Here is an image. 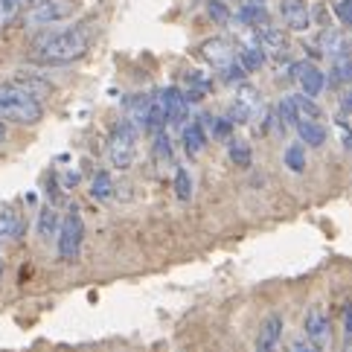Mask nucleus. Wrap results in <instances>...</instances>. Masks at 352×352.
Here are the masks:
<instances>
[{
	"mask_svg": "<svg viewBox=\"0 0 352 352\" xmlns=\"http://www.w3.org/2000/svg\"><path fill=\"white\" fill-rule=\"evenodd\" d=\"M332 9H335V15L346 23V27H352V0H338Z\"/></svg>",
	"mask_w": 352,
	"mask_h": 352,
	"instance_id": "nucleus-30",
	"label": "nucleus"
},
{
	"mask_svg": "<svg viewBox=\"0 0 352 352\" xmlns=\"http://www.w3.org/2000/svg\"><path fill=\"white\" fill-rule=\"evenodd\" d=\"M259 102H262V99H259L256 87L242 82V85H239V91H236V99H233V105H230L228 120H230V122H248V120L262 108Z\"/></svg>",
	"mask_w": 352,
	"mask_h": 352,
	"instance_id": "nucleus-6",
	"label": "nucleus"
},
{
	"mask_svg": "<svg viewBox=\"0 0 352 352\" xmlns=\"http://www.w3.org/2000/svg\"><path fill=\"white\" fill-rule=\"evenodd\" d=\"M201 58L207 61V65H212L216 70H228L230 65H236V50L228 38H207L204 44L198 47Z\"/></svg>",
	"mask_w": 352,
	"mask_h": 352,
	"instance_id": "nucleus-7",
	"label": "nucleus"
},
{
	"mask_svg": "<svg viewBox=\"0 0 352 352\" xmlns=\"http://www.w3.org/2000/svg\"><path fill=\"white\" fill-rule=\"evenodd\" d=\"M283 160H285V166H288V172H303L306 169V146L303 143H292L285 148V155H283Z\"/></svg>",
	"mask_w": 352,
	"mask_h": 352,
	"instance_id": "nucleus-22",
	"label": "nucleus"
},
{
	"mask_svg": "<svg viewBox=\"0 0 352 352\" xmlns=\"http://www.w3.org/2000/svg\"><path fill=\"white\" fill-rule=\"evenodd\" d=\"M163 108H166V125H186V117H190V99L184 96V91L178 87H166L160 91Z\"/></svg>",
	"mask_w": 352,
	"mask_h": 352,
	"instance_id": "nucleus-10",
	"label": "nucleus"
},
{
	"mask_svg": "<svg viewBox=\"0 0 352 352\" xmlns=\"http://www.w3.org/2000/svg\"><path fill=\"white\" fill-rule=\"evenodd\" d=\"M239 21H242L245 27H262V23H268V12L259 3H245L239 9Z\"/></svg>",
	"mask_w": 352,
	"mask_h": 352,
	"instance_id": "nucleus-21",
	"label": "nucleus"
},
{
	"mask_svg": "<svg viewBox=\"0 0 352 352\" xmlns=\"http://www.w3.org/2000/svg\"><path fill=\"white\" fill-rule=\"evenodd\" d=\"M341 108L346 111V114H352V87H346L344 96H341Z\"/></svg>",
	"mask_w": 352,
	"mask_h": 352,
	"instance_id": "nucleus-34",
	"label": "nucleus"
},
{
	"mask_svg": "<svg viewBox=\"0 0 352 352\" xmlns=\"http://www.w3.org/2000/svg\"><path fill=\"white\" fill-rule=\"evenodd\" d=\"M21 9H23V0H0V27H6Z\"/></svg>",
	"mask_w": 352,
	"mask_h": 352,
	"instance_id": "nucleus-27",
	"label": "nucleus"
},
{
	"mask_svg": "<svg viewBox=\"0 0 352 352\" xmlns=\"http://www.w3.org/2000/svg\"><path fill=\"white\" fill-rule=\"evenodd\" d=\"M35 3V0H23V6H32Z\"/></svg>",
	"mask_w": 352,
	"mask_h": 352,
	"instance_id": "nucleus-37",
	"label": "nucleus"
},
{
	"mask_svg": "<svg viewBox=\"0 0 352 352\" xmlns=\"http://www.w3.org/2000/svg\"><path fill=\"white\" fill-rule=\"evenodd\" d=\"M0 274H3V268H0Z\"/></svg>",
	"mask_w": 352,
	"mask_h": 352,
	"instance_id": "nucleus-38",
	"label": "nucleus"
},
{
	"mask_svg": "<svg viewBox=\"0 0 352 352\" xmlns=\"http://www.w3.org/2000/svg\"><path fill=\"white\" fill-rule=\"evenodd\" d=\"M288 105H292L294 117H297V125L300 122H320V108L318 102H311V96L306 94H294V96H285Z\"/></svg>",
	"mask_w": 352,
	"mask_h": 352,
	"instance_id": "nucleus-15",
	"label": "nucleus"
},
{
	"mask_svg": "<svg viewBox=\"0 0 352 352\" xmlns=\"http://www.w3.org/2000/svg\"><path fill=\"white\" fill-rule=\"evenodd\" d=\"M82 239H85L82 212H79V207H70L58 228V256L65 262H76L82 254Z\"/></svg>",
	"mask_w": 352,
	"mask_h": 352,
	"instance_id": "nucleus-4",
	"label": "nucleus"
},
{
	"mask_svg": "<svg viewBox=\"0 0 352 352\" xmlns=\"http://www.w3.org/2000/svg\"><path fill=\"white\" fill-rule=\"evenodd\" d=\"M256 38H259V47H262V53H265V58L283 61L288 56V38H285L283 30L262 23V27H256Z\"/></svg>",
	"mask_w": 352,
	"mask_h": 352,
	"instance_id": "nucleus-9",
	"label": "nucleus"
},
{
	"mask_svg": "<svg viewBox=\"0 0 352 352\" xmlns=\"http://www.w3.org/2000/svg\"><path fill=\"white\" fill-rule=\"evenodd\" d=\"M207 9H210V18H212V21H219V23H224V21L230 18V12H228V6H224L221 0H210Z\"/></svg>",
	"mask_w": 352,
	"mask_h": 352,
	"instance_id": "nucleus-28",
	"label": "nucleus"
},
{
	"mask_svg": "<svg viewBox=\"0 0 352 352\" xmlns=\"http://www.w3.org/2000/svg\"><path fill=\"white\" fill-rule=\"evenodd\" d=\"M184 148L192 157L207 148V131H204V125H201V122H186L184 125Z\"/></svg>",
	"mask_w": 352,
	"mask_h": 352,
	"instance_id": "nucleus-17",
	"label": "nucleus"
},
{
	"mask_svg": "<svg viewBox=\"0 0 352 352\" xmlns=\"http://www.w3.org/2000/svg\"><path fill=\"white\" fill-rule=\"evenodd\" d=\"M6 140V125H3V120H0V143Z\"/></svg>",
	"mask_w": 352,
	"mask_h": 352,
	"instance_id": "nucleus-35",
	"label": "nucleus"
},
{
	"mask_svg": "<svg viewBox=\"0 0 352 352\" xmlns=\"http://www.w3.org/2000/svg\"><path fill=\"white\" fill-rule=\"evenodd\" d=\"M297 134H300V143L311 146V148H320L326 143V129L320 122H300L297 125Z\"/></svg>",
	"mask_w": 352,
	"mask_h": 352,
	"instance_id": "nucleus-18",
	"label": "nucleus"
},
{
	"mask_svg": "<svg viewBox=\"0 0 352 352\" xmlns=\"http://www.w3.org/2000/svg\"><path fill=\"white\" fill-rule=\"evenodd\" d=\"M288 352H323L314 341H309V338L303 335V338H294L292 341V346H288Z\"/></svg>",
	"mask_w": 352,
	"mask_h": 352,
	"instance_id": "nucleus-29",
	"label": "nucleus"
},
{
	"mask_svg": "<svg viewBox=\"0 0 352 352\" xmlns=\"http://www.w3.org/2000/svg\"><path fill=\"white\" fill-rule=\"evenodd\" d=\"M344 352H352V341H346V346H344Z\"/></svg>",
	"mask_w": 352,
	"mask_h": 352,
	"instance_id": "nucleus-36",
	"label": "nucleus"
},
{
	"mask_svg": "<svg viewBox=\"0 0 352 352\" xmlns=\"http://www.w3.org/2000/svg\"><path fill=\"white\" fill-rule=\"evenodd\" d=\"M329 82L335 87H341V85H352V56H338L332 61V73H329Z\"/></svg>",
	"mask_w": 352,
	"mask_h": 352,
	"instance_id": "nucleus-20",
	"label": "nucleus"
},
{
	"mask_svg": "<svg viewBox=\"0 0 352 352\" xmlns=\"http://www.w3.org/2000/svg\"><path fill=\"white\" fill-rule=\"evenodd\" d=\"M212 125H216V129H212V131H216L219 140H228V137L233 134V122H230L228 117H219V120L212 122Z\"/></svg>",
	"mask_w": 352,
	"mask_h": 352,
	"instance_id": "nucleus-31",
	"label": "nucleus"
},
{
	"mask_svg": "<svg viewBox=\"0 0 352 352\" xmlns=\"http://www.w3.org/2000/svg\"><path fill=\"white\" fill-rule=\"evenodd\" d=\"M134 152H137V129L129 120H122L114 129V134H111L108 157H111V163H114L117 169H129L134 163Z\"/></svg>",
	"mask_w": 352,
	"mask_h": 352,
	"instance_id": "nucleus-5",
	"label": "nucleus"
},
{
	"mask_svg": "<svg viewBox=\"0 0 352 352\" xmlns=\"http://www.w3.org/2000/svg\"><path fill=\"white\" fill-rule=\"evenodd\" d=\"M91 195L96 201H111V195H114V181H111L108 172H99L94 184H91Z\"/></svg>",
	"mask_w": 352,
	"mask_h": 352,
	"instance_id": "nucleus-25",
	"label": "nucleus"
},
{
	"mask_svg": "<svg viewBox=\"0 0 352 352\" xmlns=\"http://www.w3.org/2000/svg\"><path fill=\"white\" fill-rule=\"evenodd\" d=\"M338 134H341V140H344V146L349 148V152H352V129H349V125L346 122H338Z\"/></svg>",
	"mask_w": 352,
	"mask_h": 352,
	"instance_id": "nucleus-33",
	"label": "nucleus"
},
{
	"mask_svg": "<svg viewBox=\"0 0 352 352\" xmlns=\"http://www.w3.org/2000/svg\"><path fill=\"white\" fill-rule=\"evenodd\" d=\"M79 12V0H35L27 12L30 27H53Z\"/></svg>",
	"mask_w": 352,
	"mask_h": 352,
	"instance_id": "nucleus-3",
	"label": "nucleus"
},
{
	"mask_svg": "<svg viewBox=\"0 0 352 352\" xmlns=\"http://www.w3.org/2000/svg\"><path fill=\"white\" fill-rule=\"evenodd\" d=\"M58 228H61V221H58V216H56V210H53V207H44L41 216H38V236H41V239H53Z\"/></svg>",
	"mask_w": 352,
	"mask_h": 352,
	"instance_id": "nucleus-24",
	"label": "nucleus"
},
{
	"mask_svg": "<svg viewBox=\"0 0 352 352\" xmlns=\"http://www.w3.org/2000/svg\"><path fill=\"white\" fill-rule=\"evenodd\" d=\"M318 53L320 56H329V58H338V56H346L349 53V44L341 32L335 30H323L320 38H318Z\"/></svg>",
	"mask_w": 352,
	"mask_h": 352,
	"instance_id": "nucleus-16",
	"label": "nucleus"
},
{
	"mask_svg": "<svg viewBox=\"0 0 352 352\" xmlns=\"http://www.w3.org/2000/svg\"><path fill=\"white\" fill-rule=\"evenodd\" d=\"M172 190L175 195H178L181 201H190L192 192H195V186H192V175L186 172V169H178L175 172V178H172Z\"/></svg>",
	"mask_w": 352,
	"mask_h": 352,
	"instance_id": "nucleus-23",
	"label": "nucleus"
},
{
	"mask_svg": "<svg viewBox=\"0 0 352 352\" xmlns=\"http://www.w3.org/2000/svg\"><path fill=\"white\" fill-rule=\"evenodd\" d=\"M44 117L41 99L23 91L21 85L9 82L0 85V120L3 122H18V125H35Z\"/></svg>",
	"mask_w": 352,
	"mask_h": 352,
	"instance_id": "nucleus-2",
	"label": "nucleus"
},
{
	"mask_svg": "<svg viewBox=\"0 0 352 352\" xmlns=\"http://www.w3.org/2000/svg\"><path fill=\"white\" fill-rule=\"evenodd\" d=\"M283 341V318L280 314H268L259 326V335H256V352H276Z\"/></svg>",
	"mask_w": 352,
	"mask_h": 352,
	"instance_id": "nucleus-12",
	"label": "nucleus"
},
{
	"mask_svg": "<svg viewBox=\"0 0 352 352\" xmlns=\"http://www.w3.org/2000/svg\"><path fill=\"white\" fill-rule=\"evenodd\" d=\"M303 326H306V338H309V341H314L318 346L329 344L332 323H329V318H326V311H323V309H309Z\"/></svg>",
	"mask_w": 352,
	"mask_h": 352,
	"instance_id": "nucleus-13",
	"label": "nucleus"
},
{
	"mask_svg": "<svg viewBox=\"0 0 352 352\" xmlns=\"http://www.w3.org/2000/svg\"><path fill=\"white\" fill-rule=\"evenodd\" d=\"M152 157L160 169H169L172 166V143H169V134L166 131H157L155 134V146H152Z\"/></svg>",
	"mask_w": 352,
	"mask_h": 352,
	"instance_id": "nucleus-19",
	"label": "nucleus"
},
{
	"mask_svg": "<svg viewBox=\"0 0 352 352\" xmlns=\"http://www.w3.org/2000/svg\"><path fill=\"white\" fill-rule=\"evenodd\" d=\"M288 76H292L297 85H300V91H303L306 96H318L320 91H323V85H326V79H323V73L311 65V61H297V65H292L288 67Z\"/></svg>",
	"mask_w": 352,
	"mask_h": 352,
	"instance_id": "nucleus-8",
	"label": "nucleus"
},
{
	"mask_svg": "<svg viewBox=\"0 0 352 352\" xmlns=\"http://www.w3.org/2000/svg\"><path fill=\"white\" fill-rule=\"evenodd\" d=\"M280 15L288 23V30L303 32L311 27V12L303 0H280Z\"/></svg>",
	"mask_w": 352,
	"mask_h": 352,
	"instance_id": "nucleus-11",
	"label": "nucleus"
},
{
	"mask_svg": "<svg viewBox=\"0 0 352 352\" xmlns=\"http://www.w3.org/2000/svg\"><path fill=\"white\" fill-rule=\"evenodd\" d=\"M230 160L236 163V166H242V169H248L250 166V160H254V155H250V146L248 143H230Z\"/></svg>",
	"mask_w": 352,
	"mask_h": 352,
	"instance_id": "nucleus-26",
	"label": "nucleus"
},
{
	"mask_svg": "<svg viewBox=\"0 0 352 352\" xmlns=\"http://www.w3.org/2000/svg\"><path fill=\"white\" fill-rule=\"evenodd\" d=\"M344 335L346 341H352V303L344 306Z\"/></svg>",
	"mask_w": 352,
	"mask_h": 352,
	"instance_id": "nucleus-32",
	"label": "nucleus"
},
{
	"mask_svg": "<svg viewBox=\"0 0 352 352\" xmlns=\"http://www.w3.org/2000/svg\"><path fill=\"white\" fill-rule=\"evenodd\" d=\"M87 30L82 27H70V30H61V32H53L41 38L32 50V58L41 61V65H70L87 53Z\"/></svg>",
	"mask_w": 352,
	"mask_h": 352,
	"instance_id": "nucleus-1",
	"label": "nucleus"
},
{
	"mask_svg": "<svg viewBox=\"0 0 352 352\" xmlns=\"http://www.w3.org/2000/svg\"><path fill=\"white\" fill-rule=\"evenodd\" d=\"M23 230L21 210L15 204H0V242H15Z\"/></svg>",
	"mask_w": 352,
	"mask_h": 352,
	"instance_id": "nucleus-14",
	"label": "nucleus"
}]
</instances>
